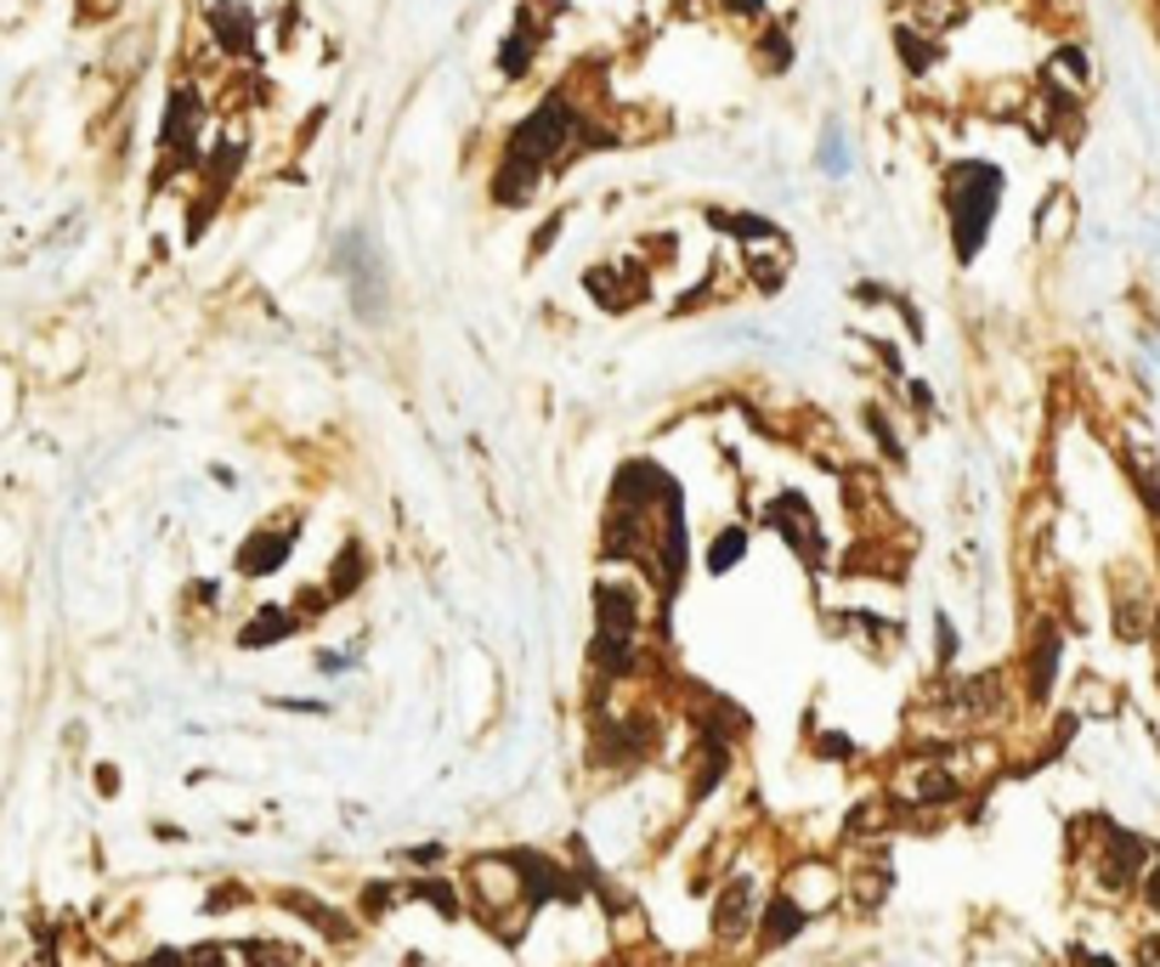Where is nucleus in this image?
<instances>
[{"instance_id":"aec40b11","label":"nucleus","mask_w":1160,"mask_h":967,"mask_svg":"<svg viewBox=\"0 0 1160 967\" xmlns=\"http://www.w3.org/2000/svg\"><path fill=\"white\" fill-rule=\"evenodd\" d=\"M403 900H408V894H403L397 877H368V883H357L352 911H357V923H385V916H391Z\"/></svg>"},{"instance_id":"7ed1b4c3","label":"nucleus","mask_w":1160,"mask_h":967,"mask_svg":"<svg viewBox=\"0 0 1160 967\" xmlns=\"http://www.w3.org/2000/svg\"><path fill=\"white\" fill-rule=\"evenodd\" d=\"M1065 622L1053 611H1036L1025 628V656H1020V691L1031 707H1047L1058 696V673H1065Z\"/></svg>"},{"instance_id":"f257e3e1","label":"nucleus","mask_w":1160,"mask_h":967,"mask_svg":"<svg viewBox=\"0 0 1160 967\" xmlns=\"http://www.w3.org/2000/svg\"><path fill=\"white\" fill-rule=\"evenodd\" d=\"M1002 170L991 159H957L945 165V221H951V250L962 266H974L985 238H991V221L1002 210Z\"/></svg>"},{"instance_id":"473e14b6","label":"nucleus","mask_w":1160,"mask_h":967,"mask_svg":"<svg viewBox=\"0 0 1160 967\" xmlns=\"http://www.w3.org/2000/svg\"><path fill=\"white\" fill-rule=\"evenodd\" d=\"M187 961H192V956H187L181 945H159V950H148V956H142L136 967H187Z\"/></svg>"},{"instance_id":"cd10ccee","label":"nucleus","mask_w":1160,"mask_h":967,"mask_svg":"<svg viewBox=\"0 0 1160 967\" xmlns=\"http://www.w3.org/2000/svg\"><path fill=\"white\" fill-rule=\"evenodd\" d=\"M957 651H962V634L945 611H934V662L940 668H957Z\"/></svg>"},{"instance_id":"20e7f679","label":"nucleus","mask_w":1160,"mask_h":967,"mask_svg":"<svg viewBox=\"0 0 1160 967\" xmlns=\"http://www.w3.org/2000/svg\"><path fill=\"white\" fill-rule=\"evenodd\" d=\"M764 883L748 872V865H736V872H724L719 889H713V911H708V928H713V945L724 950H742L753 945V923H759V905H764Z\"/></svg>"},{"instance_id":"e433bc0d","label":"nucleus","mask_w":1160,"mask_h":967,"mask_svg":"<svg viewBox=\"0 0 1160 967\" xmlns=\"http://www.w3.org/2000/svg\"><path fill=\"white\" fill-rule=\"evenodd\" d=\"M731 12H748V18H764V0H724Z\"/></svg>"},{"instance_id":"2eb2a0df","label":"nucleus","mask_w":1160,"mask_h":967,"mask_svg":"<svg viewBox=\"0 0 1160 967\" xmlns=\"http://www.w3.org/2000/svg\"><path fill=\"white\" fill-rule=\"evenodd\" d=\"M403 894L414 905H425L430 916H442V923H464L470 916V900H464V883L448 877V872H419V877H403Z\"/></svg>"},{"instance_id":"1a4fd4ad","label":"nucleus","mask_w":1160,"mask_h":967,"mask_svg":"<svg viewBox=\"0 0 1160 967\" xmlns=\"http://www.w3.org/2000/svg\"><path fill=\"white\" fill-rule=\"evenodd\" d=\"M895 894V860L884 843H860L855 860L844 865V905L860 916H878Z\"/></svg>"},{"instance_id":"423d86ee","label":"nucleus","mask_w":1160,"mask_h":967,"mask_svg":"<svg viewBox=\"0 0 1160 967\" xmlns=\"http://www.w3.org/2000/svg\"><path fill=\"white\" fill-rule=\"evenodd\" d=\"M759 526L764 532H776V538L804 560V566H827V532H821L815 509L804 493H776V498H764L759 504Z\"/></svg>"},{"instance_id":"9d476101","label":"nucleus","mask_w":1160,"mask_h":967,"mask_svg":"<svg viewBox=\"0 0 1160 967\" xmlns=\"http://www.w3.org/2000/svg\"><path fill=\"white\" fill-rule=\"evenodd\" d=\"M272 905L278 911H289L301 928H312L323 945H352L357 939V911H341V905H328L323 894H312V889H272Z\"/></svg>"},{"instance_id":"9b49d317","label":"nucleus","mask_w":1160,"mask_h":967,"mask_svg":"<svg viewBox=\"0 0 1160 967\" xmlns=\"http://www.w3.org/2000/svg\"><path fill=\"white\" fill-rule=\"evenodd\" d=\"M809 923H815V916H809L793 894L770 889L764 905H759V923H753V956H782V950H793V945L809 934Z\"/></svg>"},{"instance_id":"a211bd4d","label":"nucleus","mask_w":1160,"mask_h":967,"mask_svg":"<svg viewBox=\"0 0 1160 967\" xmlns=\"http://www.w3.org/2000/svg\"><path fill=\"white\" fill-rule=\"evenodd\" d=\"M368 566H374V560H368V549H363L357 538L334 549V560H328V571H323V589L334 595V606H341V600H352V595L368 584Z\"/></svg>"},{"instance_id":"393cba45","label":"nucleus","mask_w":1160,"mask_h":967,"mask_svg":"<svg viewBox=\"0 0 1160 967\" xmlns=\"http://www.w3.org/2000/svg\"><path fill=\"white\" fill-rule=\"evenodd\" d=\"M397 865L408 877H419V872H448V860H453V849L448 843H408V849H397L391 854Z\"/></svg>"},{"instance_id":"2f4dec72","label":"nucleus","mask_w":1160,"mask_h":967,"mask_svg":"<svg viewBox=\"0 0 1160 967\" xmlns=\"http://www.w3.org/2000/svg\"><path fill=\"white\" fill-rule=\"evenodd\" d=\"M272 707H283V713H312V718H328V713H334L328 702H312V696H272Z\"/></svg>"},{"instance_id":"4be33fe9","label":"nucleus","mask_w":1160,"mask_h":967,"mask_svg":"<svg viewBox=\"0 0 1160 967\" xmlns=\"http://www.w3.org/2000/svg\"><path fill=\"white\" fill-rule=\"evenodd\" d=\"M708 221L719 232H731L742 238V244H782V227L776 221H764V216H736V210H708Z\"/></svg>"},{"instance_id":"0eeeda50","label":"nucleus","mask_w":1160,"mask_h":967,"mask_svg":"<svg viewBox=\"0 0 1160 967\" xmlns=\"http://www.w3.org/2000/svg\"><path fill=\"white\" fill-rule=\"evenodd\" d=\"M680 504V481H673L657 459H628L612 475V504L606 509H628V515H668Z\"/></svg>"},{"instance_id":"c9c22d12","label":"nucleus","mask_w":1160,"mask_h":967,"mask_svg":"<svg viewBox=\"0 0 1160 967\" xmlns=\"http://www.w3.org/2000/svg\"><path fill=\"white\" fill-rule=\"evenodd\" d=\"M906 397H911V408H917V413H934V391H929L923 379H911V385H906Z\"/></svg>"},{"instance_id":"5701e85b","label":"nucleus","mask_w":1160,"mask_h":967,"mask_svg":"<svg viewBox=\"0 0 1160 967\" xmlns=\"http://www.w3.org/2000/svg\"><path fill=\"white\" fill-rule=\"evenodd\" d=\"M895 52H900V63H906L911 74H929V69L940 63V45H934V40H923L911 23H900V29H895Z\"/></svg>"},{"instance_id":"ddd939ff","label":"nucleus","mask_w":1160,"mask_h":967,"mask_svg":"<svg viewBox=\"0 0 1160 967\" xmlns=\"http://www.w3.org/2000/svg\"><path fill=\"white\" fill-rule=\"evenodd\" d=\"M341 266H346V277H352V301H357V312H363L368 323H379V312H385V266H379V255H374V244H368V232H346Z\"/></svg>"},{"instance_id":"dca6fc26","label":"nucleus","mask_w":1160,"mask_h":967,"mask_svg":"<svg viewBox=\"0 0 1160 967\" xmlns=\"http://www.w3.org/2000/svg\"><path fill=\"white\" fill-rule=\"evenodd\" d=\"M301 628L306 622L295 617V606H255L232 640H238V651H278L283 640H295Z\"/></svg>"},{"instance_id":"a878e982","label":"nucleus","mask_w":1160,"mask_h":967,"mask_svg":"<svg viewBox=\"0 0 1160 967\" xmlns=\"http://www.w3.org/2000/svg\"><path fill=\"white\" fill-rule=\"evenodd\" d=\"M809 753H815L821 764H855V758H860V742L844 736V730H821V736L809 742Z\"/></svg>"},{"instance_id":"f704fd0d","label":"nucleus","mask_w":1160,"mask_h":967,"mask_svg":"<svg viewBox=\"0 0 1160 967\" xmlns=\"http://www.w3.org/2000/svg\"><path fill=\"white\" fill-rule=\"evenodd\" d=\"M561 227H566V216H550V221H544V232L533 238V255H550V244L561 238Z\"/></svg>"},{"instance_id":"4c0bfd02","label":"nucleus","mask_w":1160,"mask_h":967,"mask_svg":"<svg viewBox=\"0 0 1160 967\" xmlns=\"http://www.w3.org/2000/svg\"><path fill=\"white\" fill-rule=\"evenodd\" d=\"M96 787H103V792H119V776H114V764H103V769H96Z\"/></svg>"},{"instance_id":"39448f33","label":"nucleus","mask_w":1160,"mask_h":967,"mask_svg":"<svg viewBox=\"0 0 1160 967\" xmlns=\"http://www.w3.org/2000/svg\"><path fill=\"white\" fill-rule=\"evenodd\" d=\"M646 589H651V577H600V584L589 589V611H595V634L606 640H646Z\"/></svg>"},{"instance_id":"412c9836","label":"nucleus","mask_w":1160,"mask_h":967,"mask_svg":"<svg viewBox=\"0 0 1160 967\" xmlns=\"http://www.w3.org/2000/svg\"><path fill=\"white\" fill-rule=\"evenodd\" d=\"M533 57H539V40H533V12H521L515 34H504V45H499V74H504V80H521L526 69H533Z\"/></svg>"},{"instance_id":"f3484780","label":"nucleus","mask_w":1160,"mask_h":967,"mask_svg":"<svg viewBox=\"0 0 1160 967\" xmlns=\"http://www.w3.org/2000/svg\"><path fill=\"white\" fill-rule=\"evenodd\" d=\"M748 549H753V526L748 521H724V526L708 532V544H702V571L708 577H731L748 560Z\"/></svg>"},{"instance_id":"7c9ffc66","label":"nucleus","mask_w":1160,"mask_h":967,"mask_svg":"<svg viewBox=\"0 0 1160 967\" xmlns=\"http://www.w3.org/2000/svg\"><path fill=\"white\" fill-rule=\"evenodd\" d=\"M1138 905L1160 923V849H1154V860H1149V872H1143V883H1138Z\"/></svg>"},{"instance_id":"6ab92c4d","label":"nucleus","mask_w":1160,"mask_h":967,"mask_svg":"<svg viewBox=\"0 0 1160 967\" xmlns=\"http://www.w3.org/2000/svg\"><path fill=\"white\" fill-rule=\"evenodd\" d=\"M210 34L221 40V52L244 57L250 45H255V18L244 7H232V0H216V7H210Z\"/></svg>"},{"instance_id":"6e6552de","label":"nucleus","mask_w":1160,"mask_h":967,"mask_svg":"<svg viewBox=\"0 0 1160 967\" xmlns=\"http://www.w3.org/2000/svg\"><path fill=\"white\" fill-rule=\"evenodd\" d=\"M301 515H278V521H261L255 532L244 544H238V577L244 584H267V577H278L289 560H295V549H301Z\"/></svg>"},{"instance_id":"4468645a","label":"nucleus","mask_w":1160,"mask_h":967,"mask_svg":"<svg viewBox=\"0 0 1160 967\" xmlns=\"http://www.w3.org/2000/svg\"><path fill=\"white\" fill-rule=\"evenodd\" d=\"M199 119H205V103L192 85H176L170 91V108H165V154H176V165H192L199 154Z\"/></svg>"},{"instance_id":"f03ea898","label":"nucleus","mask_w":1160,"mask_h":967,"mask_svg":"<svg viewBox=\"0 0 1160 967\" xmlns=\"http://www.w3.org/2000/svg\"><path fill=\"white\" fill-rule=\"evenodd\" d=\"M584 119H589V114L577 108L566 91H550L544 103L504 136V159H515V165H526V170L550 176V165H555L561 154L577 148V136H584Z\"/></svg>"},{"instance_id":"72a5a7b5","label":"nucleus","mask_w":1160,"mask_h":967,"mask_svg":"<svg viewBox=\"0 0 1160 967\" xmlns=\"http://www.w3.org/2000/svg\"><path fill=\"white\" fill-rule=\"evenodd\" d=\"M1070 967H1121V961L1104 956V950H1093V945H1070Z\"/></svg>"},{"instance_id":"f8f14e48","label":"nucleus","mask_w":1160,"mask_h":967,"mask_svg":"<svg viewBox=\"0 0 1160 967\" xmlns=\"http://www.w3.org/2000/svg\"><path fill=\"white\" fill-rule=\"evenodd\" d=\"M782 894H793L809 916H821V911H833V905H844V865H833V860H793L787 872H782V883H776Z\"/></svg>"},{"instance_id":"c756f323","label":"nucleus","mask_w":1160,"mask_h":967,"mask_svg":"<svg viewBox=\"0 0 1160 967\" xmlns=\"http://www.w3.org/2000/svg\"><path fill=\"white\" fill-rule=\"evenodd\" d=\"M821 170H827V176H844V170H849V159H844V130H838V125L821 136Z\"/></svg>"},{"instance_id":"b1692460","label":"nucleus","mask_w":1160,"mask_h":967,"mask_svg":"<svg viewBox=\"0 0 1160 967\" xmlns=\"http://www.w3.org/2000/svg\"><path fill=\"white\" fill-rule=\"evenodd\" d=\"M860 424H866V437L878 442V453H884L889 464H906V442L895 437V424H889V413H884L878 402H866V408H860Z\"/></svg>"},{"instance_id":"bb28decb","label":"nucleus","mask_w":1160,"mask_h":967,"mask_svg":"<svg viewBox=\"0 0 1160 967\" xmlns=\"http://www.w3.org/2000/svg\"><path fill=\"white\" fill-rule=\"evenodd\" d=\"M244 905H255V889H244V883H216L205 894V916H227V911H244Z\"/></svg>"},{"instance_id":"c85d7f7f","label":"nucleus","mask_w":1160,"mask_h":967,"mask_svg":"<svg viewBox=\"0 0 1160 967\" xmlns=\"http://www.w3.org/2000/svg\"><path fill=\"white\" fill-rule=\"evenodd\" d=\"M759 63H764L770 74H782V69L793 63V45H787V34H782V29H770V34L759 40Z\"/></svg>"}]
</instances>
